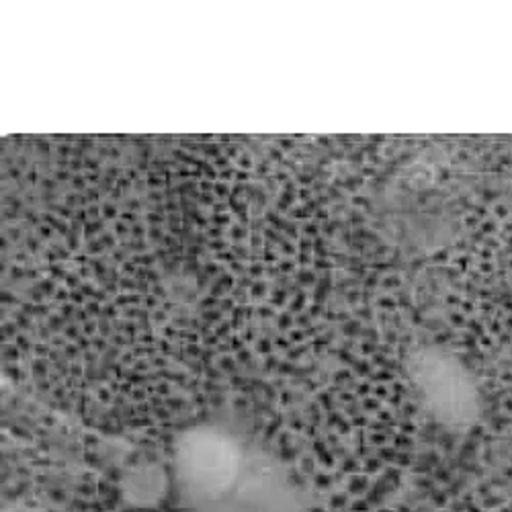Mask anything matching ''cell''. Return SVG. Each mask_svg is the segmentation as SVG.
<instances>
[{
    "instance_id": "1",
    "label": "cell",
    "mask_w": 512,
    "mask_h": 512,
    "mask_svg": "<svg viewBox=\"0 0 512 512\" xmlns=\"http://www.w3.org/2000/svg\"><path fill=\"white\" fill-rule=\"evenodd\" d=\"M410 375L426 408L449 426L474 424L482 412L480 390L469 371L441 351H422L410 363Z\"/></svg>"
},
{
    "instance_id": "2",
    "label": "cell",
    "mask_w": 512,
    "mask_h": 512,
    "mask_svg": "<svg viewBox=\"0 0 512 512\" xmlns=\"http://www.w3.org/2000/svg\"><path fill=\"white\" fill-rule=\"evenodd\" d=\"M183 482L199 494H216L236 476V451L218 435H195L181 447Z\"/></svg>"
}]
</instances>
